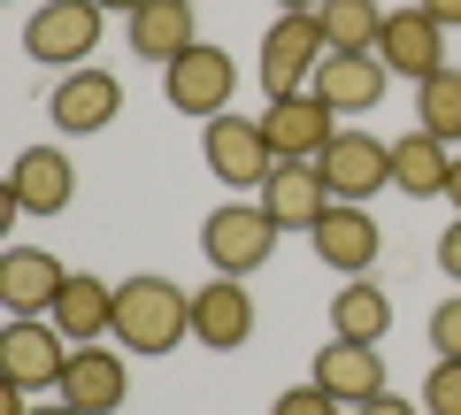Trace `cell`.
<instances>
[{
    "instance_id": "1",
    "label": "cell",
    "mask_w": 461,
    "mask_h": 415,
    "mask_svg": "<svg viewBox=\"0 0 461 415\" xmlns=\"http://www.w3.org/2000/svg\"><path fill=\"white\" fill-rule=\"evenodd\" d=\"M115 338L123 354H169L193 338V293L169 277H123L115 284Z\"/></svg>"
},
{
    "instance_id": "2",
    "label": "cell",
    "mask_w": 461,
    "mask_h": 415,
    "mask_svg": "<svg viewBox=\"0 0 461 415\" xmlns=\"http://www.w3.org/2000/svg\"><path fill=\"white\" fill-rule=\"evenodd\" d=\"M277 239H285V223L269 216L262 200H230V208H208V223H200V254H208L215 277H254V269H269Z\"/></svg>"
},
{
    "instance_id": "3",
    "label": "cell",
    "mask_w": 461,
    "mask_h": 415,
    "mask_svg": "<svg viewBox=\"0 0 461 415\" xmlns=\"http://www.w3.org/2000/svg\"><path fill=\"white\" fill-rule=\"evenodd\" d=\"M230 85H239V62H230L223 47H185L177 62L162 69V93H169V108L177 116H200V123H215V116H230Z\"/></svg>"
},
{
    "instance_id": "4",
    "label": "cell",
    "mask_w": 461,
    "mask_h": 415,
    "mask_svg": "<svg viewBox=\"0 0 461 415\" xmlns=\"http://www.w3.org/2000/svg\"><path fill=\"white\" fill-rule=\"evenodd\" d=\"M62 362H69V338H62L54 316H8V331H0V377L16 384V392L62 384Z\"/></svg>"
},
{
    "instance_id": "5",
    "label": "cell",
    "mask_w": 461,
    "mask_h": 415,
    "mask_svg": "<svg viewBox=\"0 0 461 415\" xmlns=\"http://www.w3.org/2000/svg\"><path fill=\"white\" fill-rule=\"evenodd\" d=\"M93 47H100V8L93 0H47V8H32V23H23V54H32V62L85 69Z\"/></svg>"
},
{
    "instance_id": "6",
    "label": "cell",
    "mask_w": 461,
    "mask_h": 415,
    "mask_svg": "<svg viewBox=\"0 0 461 415\" xmlns=\"http://www.w3.org/2000/svg\"><path fill=\"white\" fill-rule=\"evenodd\" d=\"M323 54H330V39H323V23H315V16L269 23V32H262V93H269V100L308 93L315 69H323Z\"/></svg>"
},
{
    "instance_id": "7",
    "label": "cell",
    "mask_w": 461,
    "mask_h": 415,
    "mask_svg": "<svg viewBox=\"0 0 461 415\" xmlns=\"http://www.w3.org/2000/svg\"><path fill=\"white\" fill-rule=\"evenodd\" d=\"M315 169H323L330 200H354V208H369V200L393 185V139H369V131H339L323 154H315Z\"/></svg>"
},
{
    "instance_id": "8",
    "label": "cell",
    "mask_w": 461,
    "mask_h": 415,
    "mask_svg": "<svg viewBox=\"0 0 461 415\" xmlns=\"http://www.w3.org/2000/svg\"><path fill=\"white\" fill-rule=\"evenodd\" d=\"M47 116H54V131L62 139H93V131H108L115 116H123V85L108 77V69H62V85L47 93Z\"/></svg>"
},
{
    "instance_id": "9",
    "label": "cell",
    "mask_w": 461,
    "mask_h": 415,
    "mask_svg": "<svg viewBox=\"0 0 461 415\" xmlns=\"http://www.w3.org/2000/svg\"><path fill=\"white\" fill-rule=\"evenodd\" d=\"M200 147H208V169L230 185V193H262L269 169H277V147H269V131H262V123H247V116H215Z\"/></svg>"
},
{
    "instance_id": "10",
    "label": "cell",
    "mask_w": 461,
    "mask_h": 415,
    "mask_svg": "<svg viewBox=\"0 0 461 415\" xmlns=\"http://www.w3.org/2000/svg\"><path fill=\"white\" fill-rule=\"evenodd\" d=\"M54 392H62L77 415H115L123 400H131V362H123L115 347H100V338H93V347H69Z\"/></svg>"
},
{
    "instance_id": "11",
    "label": "cell",
    "mask_w": 461,
    "mask_h": 415,
    "mask_svg": "<svg viewBox=\"0 0 461 415\" xmlns=\"http://www.w3.org/2000/svg\"><path fill=\"white\" fill-rule=\"evenodd\" d=\"M315 254H323V269H346V277H369L377 269V254H384V231H377V216L369 208H354V200H330L323 216H315Z\"/></svg>"
},
{
    "instance_id": "12",
    "label": "cell",
    "mask_w": 461,
    "mask_h": 415,
    "mask_svg": "<svg viewBox=\"0 0 461 415\" xmlns=\"http://www.w3.org/2000/svg\"><path fill=\"white\" fill-rule=\"evenodd\" d=\"M377 62L393 69V77L423 85L430 69H446V23L430 16L423 0H415V8H400V16H384V39H377Z\"/></svg>"
},
{
    "instance_id": "13",
    "label": "cell",
    "mask_w": 461,
    "mask_h": 415,
    "mask_svg": "<svg viewBox=\"0 0 461 415\" xmlns=\"http://www.w3.org/2000/svg\"><path fill=\"white\" fill-rule=\"evenodd\" d=\"M262 131H269V147H277V162H315V154L339 139V116H330L323 93H285V100H269Z\"/></svg>"
},
{
    "instance_id": "14",
    "label": "cell",
    "mask_w": 461,
    "mask_h": 415,
    "mask_svg": "<svg viewBox=\"0 0 461 415\" xmlns=\"http://www.w3.org/2000/svg\"><path fill=\"white\" fill-rule=\"evenodd\" d=\"M193 338L215 347V354H239L254 338V293H247V277H208L193 293Z\"/></svg>"
},
{
    "instance_id": "15",
    "label": "cell",
    "mask_w": 461,
    "mask_h": 415,
    "mask_svg": "<svg viewBox=\"0 0 461 415\" xmlns=\"http://www.w3.org/2000/svg\"><path fill=\"white\" fill-rule=\"evenodd\" d=\"M8 200H16L23 216H62L69 200H77V162L62 147H23L16 169H8Z\"/></svg>"
},
{
    "instance_id": "16",
    "label": "cell",
    "mask_w": 461,
    "mask_h": 415,
    "mask_svg": "<svg viewBox=\"0 0 461 415\" xmlns=\"http://www.w3.org/2000/svg\"><path fill=\"white\" fill-rule=\"evenodd\" d=\"M315 384H323L330 400H346V408H362V400L384 392V354L369 347V338H323V354H315Z\"/></svg>"
},
{
    "instance_id": "17",
    "label": "cell",
    "mask_w": 461,
    "mask_h": 415,
    "mask_svg": "<svg viewBox=\"0 0 461 415\" xmlns=\"http://www.w3.org/2000/svg\"><path fill=\"white\" fill-rule=\"evenodd\" d=\"M62 277H69V269L54 262L47 247H8V254H0V300H8V316H54Z\"/></svg>"
},
{
    "instance_id": "18",
    "label": "cell",
    "mask_w": 461,
    "mask_h": 415,
    "mask_svg": "<svg viewBox=\"0 0 461 415\" xmlns=\"http://www.w3.org/2000/svg\"><path fill=\"white\" fill-rule=\"evenodd\" d=\"M54 323H62L69 347L115 338V284L93 277V269H69V277H62V300H54Z\"/></svg>"
},
{
    "instance_id": "19",
    "label": "cell",
    "mask_w": 461,
    "mask_h": 415,
    "mask_svg": "<svg viewBox=\"0 0 461 415\" xmlns=\"http://www.w3.org/2000/svg\"><path fill=\"white\" fill-rule=\"evenodd\" d=\"M384 77H393V69H384L377 54H323V69H315L308 93L330 100V116H369L384 100Z\"/></svg>"
},
{
    "instance_id": "20",
    "label": "cell",
    "mask_w": 461,
    "mask_h": 415,
    "mask_svg": "<svg viewBox=\"0 0 461 415\" xmlns=\"http://www.w3.org/2000/svg\"><path fill=\"white\" fill-rule=\"evenodd\" d=\"M254 200H262L285 231H315V216L330 208V185H323V169H315V162H277Z\"/></svg>"
},
{
    "instance_id": "21",
    "label": "cell",
    "mask_w": 461,
    "mask_h": 415,
    "mask_svg": "<svg viewBox=\"0 0 461 415\" xmlns=\"http://www.w3.org/2000/svg\"><path fill=\"white\" fill-rule=\"evenodd\" d=\"M185 47H200V32H193V8H185V0H147V8L131 16V54H139V62L169 69Z\"/></svg>"
},
{
    "instance_id": "22",
    "label": "cell",
    "mask_w": 461,
    "mask_h": 415,
    "mask_svg": "<svg viewBox=\"0 0 461 415\" xmlns=\"http://www.w3.org/2000/svg\"><path fill=\"white\" fill-rule=\"evenodd\" d=\"M446 169H454V147H446V139H430V131L393 139V185H400L408 200L446 193Z\"/></svg>"
},
{
    "instance_id": "23",
    "label": "cell",
    "mask_w": 461,
    "mask_h": 415,
    "mask_svg": "<svg viewBox=\"0 0 461 415\" xmlns=\"http://www.w3.org/2000/svg\"><path fill=\"white\" fill-rule=\"evenodd\" d=\"M330 331H339V338H369V347H377V338L393 331V300H384V284L346 277L339 300H330Z\"/></svg>"
},
{
    "instance_id": "24",
    "label": "cell",
    "mask_w": 461,
    "mask_h": 415,
    "mask_svg": "<svg viewBox=\"0 0 461 415\" xmlns=\"http://www.w3.org/2000/svg\"><path fill=\"white\" fill-rule=\"evenodd\" d=\"M315 23H323L330 54H377V39H384V8L377 0H323Z\"/></svg>"
},
{
    "instance_id": "25",
    "label": "cell",
    "mask_w": 461,
    "mask_h": 415,
    "mask_svg": "<svg viewBox=\"0 0 461 415\" xmlns=\"http://www.w3.org/2000/svg\"><path fill=\"white\" fill-rule=\"evenodd\" d=\"M415 131L446 139V147H461V69H430L423 85H415Z\"/></svg>"
},
{
    "instance_id": "26",
    "label": "cell",
    "mask_w": 461,
    "mask_h": 415,
    "mask_svg": "<svg viewBox=\"0 0 461 415\" xmlns=\"http://www.w3.org/2000/svg\"><path fill=\"white\" fill-rule=\"evenodd\" d=\"M423 408H430V415H461V362H430Z\"/></svg>"
},
{
    "instance_id": "27",
    "label": "cell",
    "mask_w": 461,
    "mask_h": 415,
    "mask_svg": "<svg viewBox=\"0 0 461 415\" xmlns=\"http://www.w3.org/2000/svg\"><path fill=\"white\" fill-rule=\"evenodd\" d=\"M430 354H438V362H461V293L430 308Z\"/></svg>"
},
{
    "instance_id": "28",
    "label": "cell",
    "mask_w": 461,
    "mask_h": 415,
    "mask_svg": "<svg viewBox=\"0 0 461 415\" xmlns=\"http://www.w3.org/2000/svg\"><path fill=\"white\" fill-rule=\"evenodd\" d=\"M269 415H346V400H330L323 384H293V392H277Z\"/></svg>"
},
{
    "instance_id": "29",
    "label": "cell",
    "mask_w": 461,
    "mask_h": 415,
    "mask_svg": "<svg viewBox=\"0 0 461 415\" xmlns=\"http://www.w3.org/2000/svg\"><path fill=\"white\" fill-rule=\"evenodd\" d=\"M438 269H446V277L461 284V216H454V223L438 231Z\"/></svg>"
},
{
    "instance_id": "30",
    "label": "cell",
    "mask_w": 461,
    "mask_h": 415,
    "mask_svg": "<svg viewBox=\"0 0 461 415\" xmlns=\"http://www.w3.org/2000/svg\"><path fill=\"white\" fill-rule=\"evenodd\" d=\"M354 415H415V408H408V400H393V392H377V400H362Z\"/></svg>"
},
{
    "instance_id": "31",
    "label": "cell",
    "mask_w": 461,
    "mask_h": 415,
    "mask_svg": "<svg viewBox=\"0 0 461 415\" xmlns=\"http://www.w3.org/2000/svg\"><path fill=\"white\" fill-rule=\"evenodd\" d=\"M438 200H446V208L461 216V154H454V169H446V193H438Z\"/></svg>"
},
{
    "instance_id": "32",
    "label": "cell",
    "mask_w": 461,
    "mask_h": 415,
    "mask_svg": "<svg viewBox=\"0 0 461 415\" xmlns=\"http://www.w3.org/2000/svg\"><path fill=\"white\" fill-rule=\"evenodd\" d=\"M93 8H100V16H123V23H131L139 8H147V0H93Z\"/></svg>"
},
{
    "instance_id": "33",
    "label": "cell",
    "mask_w": 461,
    "mask_h": 415,
    "mask_svg": "<svg viewBox=\"0 0 461 415\" xmlns=\"http://www.w3.org/2000/svg\"><path fill=\"white\" fill-rule=\"evenodd\" d=\"M0 415H32V400H23L16 384H8V392H0Z\"/></svg>"
},
{
    "instance_id": "34",
    "label": "cell",
    "mask_w": 461,
    "mask_h": 415,
    "mask_svg": "<svg viewBox=\"0 0 461 415\" xmlns=\"http://www.w3.org/2000/svg\"><path fill=\"white\" fill-rule=\"evenodd\" d=\"M423 8H430L438 23H461V0H423Z\"/></svg>"
},
{
    "instance_id": "35",
    "label": "cell",
    "mask_w": 461,
    "mask_h": 415,
    "mask_svg": "<svg viewBox=\"0 0 461 415\" xmlns=\"http://www.w3.org/2000/svg\"><path fill=\"white\" fill-rule=\"evenodd\" d=\"M285 16H315V8H323V0H277Z\"/></svg>"
},
{
    "instance_id": "36",
    "label": "cell",
    "mask_w": 461,
    "mask_h": 415,
    "mask_svg": "<svg viewBox=\"0 0 461 415\" xmlns=\"http://www.w3.org/2000/svg\"><path fill=\"white\" fill-rule=\"evenodd\" d=\"M32 415H77V408H69V400H54V408H32Z\"/></svg>"
},
{
    "instance_id": "37",
    "label": "cell",
    "mask_w": 461,
    "mask_h": 415,
    "mask_svg": "<svg viewBox=\"0 0 461 415\" xmlns=\"http://www.w3.org/2000/svg\"><path fill=\"white\" fill-rule=\"evenodd\" d=\"M185 8H200V0H185Z\"/></svg>"
}]
</instances>
